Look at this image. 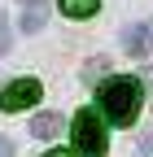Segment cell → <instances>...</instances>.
Masks as SVG:
<instances>
[{"instance_id": "obj_3", "label": "cell", "mask_w": 153, "mask_h": 157, "mask_svg": "<svg viewBox=\"0 0 153 157\" xmlns=\"http://www.w3.org/2000/svg\"><path fill=\"white\" fill-rule=\"evenodd\" d=\"M40 96H44V87L35 83V78H18V83H9L5 92H0V109H5V113H18V109H26V105H40Z\"/></svg>"}, {"instance_id": "obj_12", "label": "cell", "mask_w": 153, "mask_h": 157, "mask_svg": "<svg viewBox=\"0 0 153 157\" xmlns=\"http://www.w3.org/2000/svg\"><path fill=\"white\" fill-rule=\"evenodd\" d=\"M44 157H70V153H66V148H53V153H44Z\"/></svg>"}, {"instance_id": "obj_5", "label": "cell", "mask_w": 153, "mask_h": 157, "mask_svg": "<svg viewBox=\"0 0 153 157\" xmlns=\"http://www.w3.org/2000/svg\"><path fill=\"white\" fill-rule=\"evenodd\" d=\"M123 48H127L131 57H144V52H149V31H144V26H123Z\"/></svg>"}, {"instance_id": "obj_4", "label": "cell", "mask_w": 153, "mask_h": 157, "mask_svg": "<svg viewBox=\"0 0 153 157\" xmlns=\"http://www.w3.org/2000/svg\"><path fill=\"white\" fill-rule=\"evenodd\" d=\"M31 135L35 140H57L61 135V113H35L31 118Z\"/></svg>"}, {"instance_id": "obj_6", "label": "cell", "mask_w": 153, "mask_h": 157, "mask_svg": "<svg viewBox=\"0 0 153 157\" xmlns=\"http://www.w3.org/2000/svg\"><path fill=\"white\" fill-rule=\"evenodd\" d=\"M101 9V0H61V13L66 17H92Z\"/></svg>"}, {"instance_id": "obj_13", "label": "cell", "mask_w": 153, "mask_h": 157, "mask_svg": "<svg viewBox=\"0 0 153 157\" xmlns=\"http://www.w3.org/2000/svg\"><path fill=\"white\" fill-rule=\"evenodd\" d=\"M144 31H149V48H153V22H149V26H144Z\"/></svg>"}, {"instance_id": "obj_11", "label": "cell", "mask_w": 153, "mask_h": 157, "mask_svg": "<svg viewBox=\"0 0 153 157\" xmlns=\"http://www.w3.org/2000/svg\"><path fill=\"white\" fill-rule=\"evenodd\" d=\"M22 9H44V0H22Z\"/></svg>"}, {"instance_id": "obj_1", "label": "cell", "mask_w": 153, "mask_h": 157, "mask_svg": "<svg viewBox=\"0 0 153 157\" xmlns=\"http://www.w3.org/2000/svg\"><path fill=\"white\" fill-rule=\"evenodd\" d=\"M140 101H144V87H140V78H131V74H114V78H105L101 92H96L101 118H105V122H114V127H131V122H136Z\"/></svg>"}, {"instance_id": "obj_2", "label": "cell", "mask_w": 153, "mask_h": 157, "mask_svg": "<svg viewBox=\"0 0 153 157\" xmlns=\"http://www.w3.org/2000/svg\"><path fill=\"white\" fill-rule=\"evenodd\" d=\"M70 135H74V157H105V148H109L105 118L96 109H79V113H74Z\"/></svg>"}, {"instance_id": "obj_10", "label": "cell", "mask_w": 153, "mask_h": 157, "mask_svg": "<svg viewBox=\"0 0 153 157\" xmlns=\"http://www.w3.org/2000/svg\"><path fill=\"white\" fill-rule=\"evenodd\" d=\"M0 157H13V140H5V135H0Z\"/></svg>"}, {"instance_id": "obj_9", "label": "cell", "mask_w": 153, "mask_h": 157, "mask_svg": "<svg viewBox=\"0 0 153 157\" xmlns=\"http://www.w3.org/2000/svg\"><path fill=\"white\" fill-rule=\"evenodd\" d=\"M9 44H13V39H9V17L0 13V52H9Z\"/></svg>"}, {"instance_id": "obj_7", "label": "cell", "mask_w": 153, "mask_h": 157, "mask_svg": "<svg viewBox=\"0 0 153 157\" xmlns=\"http://www.w3.org/2000/svg\"><path fill=\"white\" fill-rule=\"evenodd\" d=\"M105 70H109V57H92V61H83V83L105 78Z\"/></svg>"}, {"instance_id": "obj_8", "label": "cell", "mask_w": 153, "mask_h": 157, "mask_svg": "<svg viewBox=\"0 0 153 157\" xmlns=\"http://www.w3.org/2000/svg\"><path fill=\"white\" fill-rule=\"evenodd\" d=\"M22 31H26V35L44 31V9H22Z\"/></svg>"}]
</instances>
